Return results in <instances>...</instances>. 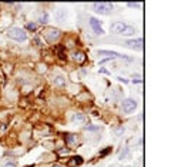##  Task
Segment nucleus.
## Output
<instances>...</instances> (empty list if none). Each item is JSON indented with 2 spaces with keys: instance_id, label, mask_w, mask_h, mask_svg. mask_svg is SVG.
<instances>
[{
  "instance_id": "1",
  "label": "nucleus",
  "mask_w": 185,
  "mask_h": 167,
  "mask_svg": "<svg viewBox=\"0 0 185 167\" xmlns=\"http://www.w3.org/2000/svg\"><path fill=\"white\" fill-rule=\"evenodd\" d=\"M111 32L115 34H123V36H133L135 33V29L123 23V22H114L111 24Z\"/></svg>"
},
{
  "instance_id": "2",
  "label": "nucleus",
  "mask_w": 185,
  "mask_h": 167,
  "mask_svg": "<svg viewBox=\"0 0 185 167\" xmlns=\"http://www.w3.org/2000/svg\"><path fill=\"white\" fill-rule=\"evenodd\" d=\"M7 36L13 40H17V42H24L27 39V34L23 29L20 27H13V29H9L7 30Z\"/></svg>"
},
{
  "instance_id": "3",
  "label": "nucleus",
  "mask_w": 185,
  "mask_h": 167,
  "mask_svg": "<svg viewBox=\"0 0 185 167\" xmlns=\"http://www.w3.org/2000/svg\"><path fill=\"white\" fill-rule=\"evenodd\" d=\"M93 9H94L96 13L108 15V13L113 10V5H111V3H107V2H100V3H94V5H93Z\"/></svg>"
},
{
  "instance_id": "4",
  "label": "nucleus",
  "mask_w": 185,
  "mask_h": 167,
  "mask_svg": "<svg viewBox=\"0 0 185 167\" xmlns=\"http://www.w3.org/2000/svg\"><path fill=\"white\" fill-rule=\"evenodd\" d=\"M137 109V102L134 99H127L123 102V110L125 113H133Z\"/></svg>"
},
{
  "instance_id": "5",
  "label": "nucleus",
  "mask_w": 185,
  "mask_h": 167,
  "mask_svg": "<svg viewBox=\"0 0 185 167\" xmlns=\"http://www.w3.org/2000/svg\"><path fill=\"white\" fill-rule=\"evenodd\" d=\"M98 56H108V59H127V60H131V59H128V57H125V56H123V54H120V53H117V51H110V50H98Z\"/></svg>"
},
{
  "instance_id": "6",
  "label": "nucleus",
  "mask_w": 185,
  "mask_h": 167,
  "mask_svg": "<svg viewBox=\"0 0 185 167\" xmlns=\"http://www.w3.org/2000/svg\"><path fill=\"white\" fill-rule=\"evenodd\" d=\"M90 24H91V27H93V30H94L96 34H98V36L104 34V30L100 26V20H97L96 17H90Z\"/></svg>"
},
{
  "instance_id": "7",
  "label": "nucleus",
  "mask_w": 185,
  "mask_h": 167,
  "mask_svg": "<svg viewBox=\"0 0 185 167\" xmlns=\"http://www.w3.org/2000/svg\"><path fill=\"white\" fill-rule=\"evenodd\" d=\"M44 36H46V39H47L50 43H53V42H56V40L60 37V30H57V29H49Z\"/></svg>"
},
{
  "instance_id": "8",
  "label": "nucleus",
  "mask_w": 185,
  "mask_h": 167,
  "mask_svg": "<svg viewBox=\"0 0 185 167\" xmlns=\"http://www.w3.org/2000/svg\"><path fill=\"white\" fill-rule=\"evenodd\" d=\"M125 46H127V47H131V49H141V47H142V39L127 40V42H125Z\"/></svg>"
},
{
  "instance_id": "9",
  "label": "nucleus",
  "mask_w": 185,
  "mask_h": 167,
  "mask_svg": "<svg viewBox=\"0 0 185 167\" xmlns=\"http://www.w3.org/2000/svg\"><path fill=\"white\" fill-rule=\"evenodd\" d=\"M71 57H73V60L77 61V63H83V61L85 60V56H84V53H81V51H74V53L71 54Z\"/></svg>"
},
{
  "instance_id": "10",
  "label": "nucleus",
  "mask_w": 185,
  "mask_h": 167,
  "mask_svg": "<svg viewBox=\"0 0 185 167\" xmlns=\"http://www.w3.org/2000/svg\"><path fill=\"white\" fill-rule=\"evenodd\" d=\"M53 83H54L56 86H66V79L61 77V76H57V77L53 80Z\"/></svg>"
},
{
  "instance_id": "11",
  "label": "nucleus",
  "mask_w": 185,
  "mask_h": 167,
  "mask_svg": "<svg viewBox=\"0 0 185 167\" xmlns=\"http://www.w3.org/2000/svg\"><path fill=\"white\" fill-rule=\"evenodd\" d=\"M81 163H83V158H81L80 156H75V157H73V160L68 161L70 166H80Z\"/></svg>"
},
{
  "instance_id": "12",
  "label": "nucleus",
  "mask_w": 185,
  "mask_h": 167,
  "mask_svg": "<svg viewBox=\"0 0 185 167\" xmlns=\"http://www.w3.org/2000/svg\"><path fill=\"white\" fill-rule=\"evenodd\" d=\"M73 121H84V116L81 113H77L73 116Z\"/></svg>"
},
{
  "instance_id": "13",
  "label": "nucleus",
  "mask_w": 185,
  "mask_h": 167,
  "mask_svg": "<svg viewBox=\"0 0 185 167\" xmlns=\"http://www.w3.org/2000/svg\"><path fill=\"white\" fill-rule=\"evenodd\" d=\"M47 20H49V16H47V13H43V15L40 16V19H39V22H40L41 24H46V23H47Z\"/></svg>"
},
{
  "instance_id": "14",
  "label": "nucleus",
  "mask_w": 185,
  "mask_h": 167,
  "mask_svg": "<svg viewBox=\"0 0 185 167\" xmlns=\"http://www.w3.org/2000/svg\"><path fill=\"white\" fill-rule=\"evenodd\" d=\"M66 141H67L68 144H73V143L75 141V137H74L73 134H67V136H66Z\"/></svg>"
},
{
  "instance_id": "15",
  "label": "nucleus",
  "mask_w": 185,
  "mask_h": 167,
  "mask_svg": "<svg viewBox=\"0 0 185 167\" xmlns=\"http://www.w3.org/2000/svg\"><path fill=\"white\" fill-rule=\"evenodd\" d=\"M26 27H27L29 30H36V29H37V26H36L34 23H27V24H26Z\"/></svg>"
},
{
  "instance_id": "16",
  "label": "nucleus",
  "mask_w": 185,
  "mask_h": 167,
  "mask_svg": "<svg viewBox=\"0 0 185 167\" xmlns=\"http://www.w3.org/2000/svg\"><path fill=\"white\" fill-rule=\"evenodd\" d=\"M3 167H17V166H16V163H13V161H6V163L3 164Z\"/></svg>"
},
{
  "instance_id": "17",
  "label": "nucleus",
  "mask_w": 185,
  "mask_h": 167,
  "mask_svg": "<svg viewBox=\"0 0 185 167\" xmlns=\"http://www.w3.org/2000/svg\"><path fill=\"white\" fill-rule=\"evenodd\" d=\"M110 151H111V147H107L106 150H103V151L100 153V156H106V154H108Z\"/></svg>"
},
{
  "instance_id": "18",
  "label": "nucleus",
  "mask_w": 185,
  "mask_h": 167,
  "mask_svg": "<svg viewBox=\"0 0 185 167\" xmlns=\"http://www.w3.org/2000/svg\"><path fill=\"white\" fill-rule=\"evenodd\" d=\"M128 6H130V7H138L140 3H128Z\"/></svg>"
}]
</instances>
